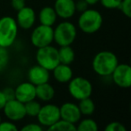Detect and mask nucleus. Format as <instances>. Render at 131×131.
Masks as SVG:
<instances>
[{"label": "nucleus", "mask_w": 131, "mask_h": 131, "mask_svg": "<svg viewBox=\"0 0 131 131\" xmlns=\"http://www.w3.org/2000/svg\"><path fill=\"white\" fill-rule=\"evenodd\" d=\"M118 64L117 56L111 51L103 50L97 53L92 63L93 69L101 77H109Z\"/></svg>", "instance_id": "obj_1"}, {"label": "nucleus", "mask_w": 131, "mask_h": 131, "mask_svg": "<svg viewBox=\"0 0 131 131\" xmlns=\"http://www.w3.org/2000/svg\"><path fill=\"white\" fill-rule=\"evenodd\" d=\"M18 25L13 17L4 16L0 19V47L7 49L16 40Z\"/></svg>", "instance_id": "obj_2"}, {"label": "nucleus", "mask_w": 131, "mask_h": 131, "mask_svg": "<svg viewBox=\"0 0 131 131\" xmlns=\"http://www.w3.org/2000/svg\"><path fill=\"white\" fill-rule=\"evenodd\" d=\"M102 25V16L98 11L86 9L82 12L78 19V26L81 31L87 34L95 33Z\"/></svg>", "instance_id": "obj_3"}, {"label": "nucleus", "mask_w": 131, "mask_h": 131, "mask_svg": "<svg viewBox=\"0 0 131 131\" xmlns=\"http://www.w3.org/2000/svg\"><path fill=\"white\" fill-rule=\"evenodd\" d=\"M77 28L72 23L63 22L53 30V39L59 46H69L77 38Z\"/></svg>", "instance_id": "obj_4"}, {"label": "nucleus", "mask_w": 131, "mask_h": 131, "mask_svg": "<svg viewBox=\"0 0 131 131\" xmlns=\"http://www.w3.org/2000/svg\"><path fill=\"white\" fill-rule=\"evenodd\" d=\"M36 60L38 65L51 71L60 63L58 49L50 45L39 48L36 53Z\"/></svg>", "instance_id": "obj_5"}, {"label": "nucleus", "mask_w": 131, "mask_h": 131, "mask_svg": "<svg viewBox=\"0 0 131 131\" xmlns=\"http://www.w3.org/2000/svg\"><path fill=\"white\" fill-rule=\"evenodd\" d=\"M68 92L74 99L80 101L91 96L93 85L88 79L77 77L68 82Z\"/></svg>", "instance_id": "obj_6"}, {"label": "nucleus", "mask_w": 131, "mask_h": 131, "mask_svg": "<svg viewBox=\"0 0 131 131\" xmlns=\"http://www.w3.org/2000/svg\"><path fill=\"white\" fill-rule=\"evenodd\" d=\"M54 40L53 39L52 26L40 24L32 31L31 35V41L36 48H42L49 46Z\"/></svg>", "instance_id": "obj_7"}, {"label": "nucleus", "mask_w": 131, "mask_h": 131, "mask_svg": "<svg viewBox=\"0 0 131 131\" xmlns=\"http://www.w3.org/2000/svg\"><path fill=\"white\" fill-rule=\"evenodd\" d=\"M36 117L40 125L49 127L60 118L59 107L54 104H46L41 106Z\"/></svg>", "instance_id": "obj_8"}, {"label": "nucleus", "mask_w": 131, "mask_h": 131, "mask_svg": "<svg viewBox=\"0 0 131 131\" xmlns=\"http://www.w3.org/2000/svg\"><path fill=\"white\" fill-rule=\"evenodd\" d=\"M115 84L121 88H129L131 85V68L127 64H118L111 74Z\"/></svg>", "instance_id": "obj_9"}, {"label": "nucleus", "mask_w": 131, "mask_h": 131, "mask_svg": "<svg viewBox=\"0 0 131 131\" xmlns=\"http://www.w3.org/2000/svg\"><path fill=\"white\" fill-rule=\"evenodd\" d=\"M3 110H4V113L6 118L12 121L22 120L26 116L24 103L19 102L16 99L7 101Z\"/></svg>", "instance_id": "obj_10"}, {"label": "nucleus", "mask_w": 131, "mask_h": 131, "mask_svg": "<svg viewBox=\"0 0 131 131\" xmlns=\"http://www.w3.org/2000/svg\"><path fill=\"white\" fill-rule=\"evenodd\" d=\"M15 99L19 102L25 103L36 98L35 85L31 82H24L20 84L15 89Z\"/></svg>", "instance_id": "obj_11"}, {"label": "nucleus", "mask_w": 131, "mask_h": 131, "mask_svg": "<svg viewBox=\"0 0 131 131\" xmlns=\"http://www.w3.org/2000/svg\"><path fill=\"white\" fill-rule=\"evenodd\" d=\"M60 118L75 124L81 118V112L78 106L73 102H65L59 108Z\"/></svg>", "instance_id": "obj_12"}, {"label": "nucleus", "mask_w": 131, "mask_h": 131, "mask_svg": "<svg viewBox=\"0 0 131 131\" xmlns=\"http://www.w3.org/2000/svg\"><path fill=\"white\" fill-rule=\"evenodd\" d=\"M35 20H36V15H35L34 10L31 7H28L25 6L22 9L17 11V16L15 21L17 23V25L20 26L22 29H31L34 24Z\"/></svg>", "instance_id": "obj_13"}, {"label": "nucleus", "mask_w": 131, "mask_h": 131, "mask_svg": "<svg viewBox=\"0 0 131 131\" xmlns=\"http://www.w3.org/2000/svg\"><path fill=\"white\" fill-rule=\"evenodd\" d=\"M54 9L58 16L69 19L75 13V2L74 0H56Z\"/></svg>", "instance_id": "obj_14"}, {"label": "nucleus", "mask_w": 131, "mask_h": 131, "mask_svg": "<svg viewBox=\"0 0 131 131\" xmlns=\"http://www.w3.org/2000/svg\"><path fill=\"white\" fill-rule=\"evenodd\" d=\"M28 79L34 85L48 83L49 80V71L40 65L33 66L28 71Z\"/></svg>", "instance_id": "obj_15"}, {"label": "nucleus", "mask_w": 131, "mask_h": 131, "mask_svg": "<svg viewBox=\"0 0 131 131\" xmlns=\"http://www.w3.org/2000/svg\"><path fill=\"white\" fill-rule=\"evenodd\" d=\"M52 71L54 78L61 84L68 83L73 78V70L69 65L59 63Z\"/></svg>", "instance_id": "obj_16"}, {"label": "nucleus", "mask_w": 131, "mask_h": 131, "mask_svg": "<svg viewBox=\"0 0 131 131\" xmlns=\"http://www.w3.org/2000/svg\"><path fill=\"white\" fill-rule=\"evenodd\" d=\"M35 91L37 98L43 102H49L55 96V90L53 86L49 84V82L35 85Z\"/></svg>", "instance_id": "obj_17"}, {"label": "nucleus", "mask_w": 131, "mask_h": 131, "mask_svg": "<svg viewBox=\"0 0 131 131\" xmlns=\"http://www.w3.org/2000/svg\"><path fill=\"white\" fill-rule=\"evenodd\" d=\"M56 11L51 6H45L40 11L39 14V19H40V24L47 26H52L56 23L57 20Z\"/></svg>", "instance_id": "obj_18"}, {"label": "nucleus", "mask_w": 131, "mask_h": 131, "mask_svg": "<svg viewBox=\"0 0 131 131\" xmlns=\"http://www.w3.org/2000/svg\"><path fill=\"white\" fill-rule=\"evenodd\" d=\"M58 57L61 64L70 65L75 60V51L70 45L60 46V49H58Z\"/></svg>", "instance_id": "obj_19"}, {"label": "nucleus", "mask_w": 131, "mask_h": 131, "mask_svg": "<svg viewBox=\"0 0 131 131\" xmlns=\"http://www.w3.org/2000/svg\"><path fill=\"white\" fill-rule=\"evenodd\" d=\"M49 131H77V127L75 124L68 122L65 119L59 118L53 125L48 127Z\"/></svg>", "instance_id": "obj_20"}, {"label": "nucleus", "mask_w": 131, "mask_h": 131, "mask_svg": "<svg viewBox=\"0 0 131 131\" xmlns=\"http://www.w3.org/2000/svg\"><path fill=\"white\" fill-rule=\"evenodd\" d=\"M77 106H78L79 110H80L81 114L86 115V116L92 115L95 111V104L90 97L80 100L79 101V104Z\"/></svg>", "instance_id": "obj_21"}, {"label": "nucleus", "mask_w": 131, "mask_h": 131, "mask_svg": "<svg viewBox=\"0 0 131 131\" xmlns=\"http://www.w3.org/2000/svg\"><path fill=\"white\" fill-rule=\"evenodd\" d=\"M98 129L97 123L91 118L83 119L77 127V131H97Z\"/></svg>", "instance_id": "obj_22"}, {"label": "nucleus", "mask_w": 131, "mask_h": 131, "mask_svg": "<svg viewBox=\"0 0 131 131\" xmlns=\"http://www.w3.org/2000/svg\"><path fill=\"white\" fill-rule=\"evenodd\" d=\"M24 107H25L26 115H29L31 117H36L38 115L41 106L35 100H31L30 102H25L24 103Z\"/></svg>", "instance_id": "obj_23"}, {"label": "nucleus", "mask_w": 131, "mask_h": 131, "mask_svg": "<svg viewBox=\"0 0 131 131\" xmlns=\"http://www.w3.org/2000/svg\"><path fill=\"white\" fill-rule=\"evenodd\" d=\"M9 53L6 48L0 47V72L3 71L9 63Z\"/></svg>", "instance_id": "obj_24"}, {"label": "nucleus", "mask_w": 131, "mask_h": 131, "mask_svg": "<svg viewBox=\"0 0 131 131\" xmlns=\"http://www.w3.org/2000/svg\"><path fill=\"white\" fill-rule=\"evenodd\" d=\"M118 8L127 18L131 16V0H122Z\"/></svg>", "instance_id": "obj_25"}, {"label": "nucleus", "mask_w": 131, "mask_h": 131, "mask_svg": "<svg viewBox=\"0 0 131 131\" xmlns=\"http://www.w3.org/2000/svg\"><path fill=\"white\" fill-rule=\"evenodd\" d=\"M122 0H100L99 2H101L102 6L108 9H116L118 8L120 3Z\"/></svg>", "instance_id": "obj_26"}, {"label": "nucleus", "mask_w": 131, "mask_h": 131, "mask_svg": "<svg viewBox=\"0 0 131 131\" xmlns=\"http://www.w3.org/2000/svg\"><path fill=\"white\" fill-rule=\"evenodd\" d=\"M105 131H126V127L120 122L113 121L106 126Z\"/></svg>", "instance_id": "obj_27"}, {"label": "nucleus", "mask_w": 131, "mask_h": 131, "mask_svg": "<svg viewBox=\"0 0 131 131\" xmlns=\"http://www.w3.org/2000/svg\"><path fill=\"white\" fill-rule=\"evenodd\" d=\"M17 127L10 121L0 122V131H17Z\"/></svg>", "instance_id": "obj_28"}, {"label": "nucleus", "mask_w": 131, "mask_h": 131, "mask_svg": "<svg viewBox=\"0 0 131 131\" xmlns=\"http://www.w3.org/2000/svg\"><path fill=\"white\" fill-rule=\"evenodd\" d=\"M22 131H42V127L39 124L35 123H31L27 124L26 126L23 127L21 128Z\"/></svg>", "instance_id": "obj_29"}, {"label": "nucleus", "mask_w": 131, "mask_h": 131, "mask_svg": "<svg viewBox=\"0 0 131 131\" xmlns=\"http://www.w3.org/2000/svg\"><path fill=\"white\" fill-rule=\"evenodd\" d=\"M3 93H4L5 97L6 99V102L10 100H13V99H15V89L12 87H6L4 90H3Z\"/></svg>", "instance_id": "obj_30"}, {"label": "nucleus", "mask_w": 131, "mask_h": 131, "mask_svg": "<svg viewBox=\"0 0 131 131\" xmlns=\"http://www.w3.org/2000/svg\"><path fill=\"white\" fill-rule=\"evenodd\" d=\"M75 11H78L82 13V12L85 11L87 9L89 5L85 2V0H78L77 3L75 2Z\"/></svg>", "instance_id": "obj_31"}, {"label": "nucleus", "mask_w": 131, "mask_h": 131, "mask_svg": "<svg viewBox=\"0 0 131 131\" xmlns=\"http://www.w3.org/2000/svg\"><path fill=\"white\" fill-rule=\"evenodd\" d=\"M11 4L15 11H19L25 6V0H12Z\"/></svg>", "instance_id": "obj_32"}, {"label": "nucleus", "mask_w": 131, "mask_h": 131, "mask_svg": "<svg viewBox=\"0 0 131 131\" xmlns=\"http://www.w3.org/2000/svg\"><path fill=\"white\" fill-rule=\"evenodd\" d=\"M6 97H5L4 93H3L2 91H0V110H3V108H4L5 104H6Z\"/></svg>", "instance_id": "obj_33"}, {"label": "nucleus", "mask_w": 131, "mask_h": 131, "mask_svg": "<svg viewBox=\"0 0 131 131\" xmlns=\"http://www.w3.org/2000/svg\"><path fill=\"white\" fill-rule=\"evenodd\" d=\"M100 0H85V2L87 3L89 6H93V5H96Z\"/></svg>", "instance_id": "obj_34"}, {"label": "nucleus", "mask_w": 131, "mask_h": 131, "mask_svg": "<svg viewBox=\"0 0 131 131\" xmlns=\"http://www.w3.org/2000/svg\"><path fill=\"white\" fill-rule=\"evenodd\" d=\"M0 122H1V116H0Z\"/></svg>", "instance_id": "obj_35"}]
</instances>
